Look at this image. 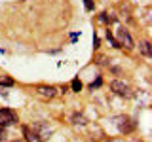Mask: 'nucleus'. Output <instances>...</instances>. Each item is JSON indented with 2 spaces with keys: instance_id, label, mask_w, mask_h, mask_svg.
<instances>
[{
  "instance_id": "nucleus-1",
  "label": "nucleus",
  "mask_w": 152,
  "mask_h": 142,
  "mask_svg": "<svg viewBox=\"0 0 152 142\" xmlns=\"http://www.w3.org/2000/svg\"><path fill=\"white\" fill-rule=\"evenodd\" d=\"M31 131H32V135H34L36 142H46L48 138H50V135H51V129L48 127V123H44V121L32 123Z\"/></svg>"
},
{
  "instance_id": "nucleus-2",
  "label": "nucleus",
  "mask_w": 152,
  "mask_h": 142,
  "mask_svg": "<svg viewBox=\"0 0 152 142\" xmlns=\"http://www.w3.org/2000/svg\"><path fill=\"white\" fill-rule=\"evenodd\" d=\"M17 123V114L12 108H0V127H10Z\"/></svg>"
},
{
  "instance_id": "nucleus-3",
  "label": "nucleus",
  "mask_w": 152,
  "mask_h": 142,
  "mask_svg": "<svg viewBox=\"0 0 152 142\" xmlns=\"http://www.w3.org/2000/svg\"><path fill=\"white\" fill-rule=\"evenodd\" d=\"M110 89L116 95H120V97H124V99H129V97H133V91H131V87L127 83H124V82H120V80H114V82H110Z\"/></svg>"
},
{
  "instance_id": "nucleus-4",
  "label": "nucleus",
  "mask_w": 152,
  "mask_h": 142,
  "mask_svg": "<svg viewBox=\"0 0 152 142\" xmlns=\"http://www.w3.org/2000/svg\"><path fill=\"white\" fill-rule=\"evenodd\" d=\"M114 123H116V127L122 133H131L135 129V121H133L131 117H127V116H118L116 120H114Z\"/></svg>"
},
{
  "instance_id": "nucleus-5",
  "label": "nucleus",
  "mask_w": 152,
  "mask_h": 142,
  "mask_svg": "<svg viewBox=\"0 0 152 142\" xmlns=\"http://www.w3.org/2000/svg\"><path fill=\"white\" fill-rule=\"evenodd\" d=\"M118 44L120 46H126L127 49H133L135 47V44H133V40H131V36H129V32L126 30V28H118Z\"/></svg>"
},
{
  "instance_id": "nucleus-6",
  "label": "nucleus",
  "mask_w": 152,
  "mask_h": 142,
  "mask_svg": "<svg viewBox=\"0 0 152 142\" xmlns=\"http://www.w3.org/2000/svg\"><path fill=\"white\" fill-rule=\"evenodd\" d=\"M36 93L40 95L42 99H53L57 95V89L53 85H40V87H36Z\"/></svg>"
},
{
  "instance_id": "nucleus-7",
  "label": "nucleus",
  "mask_w": 152,
  "mask_h": 142,
  "mask_svg": "<svg viewBox=\"0 0 152 142\" xmlns=\"http://www.w3.org/2000/svg\"><path fill=\"white\" fill-rule=\"evenodd\" d=\"M70 121H72V125H86V117L82 114H72V116H70Z\"/></svg>"
},
{
  "instance_id": "nucleus-8",
  "label": "nucleus",
  "mask_w": 152,
  "mask_h": 142,
  "mask_svg": "<svg viewBox=\"0 0 152 142\" xmlns=\"http://www.w3.org/2000/svg\"><path fill=\"white\" fill-rule=\"evenodd\" d=\"M23 135H25V140H28V142H36L34 135H32V131H31V127H23Z\"/></svg>"
},
{
  "instance_id": "nucleus-9",
  "label": "nucleus",
  "mask_w": 152,
  "mask_h": 142,
  "mask_svg": "<svg viewBox=\"0 0 152 142\" xmlns=\"http://www.w3.org/2000/svg\"><path fill=\"white\" fill-rule=\"evenodd\" d=\"M70 87H72V91H74V93L82 91V82H80L78 78H74V80H72V83H70Z\"/></svg>"
},
{
  "instance_id": "nucleus-10",
  "label": "nucleus",
  "mask_w": 152,
  "mask_h": 142,
  "mask_svg": "<svg viewBox=\"0 0 152 142\" xmlns=\"http://www.w3.org/2000/svg\"><path fill=\"white\" fill-rule=\"evenodd\" d=\"M141 53L145 57H150V44H148V42H142V44H141Z\"/></svg>"
},
{
  "instance_id": "nucleus-11",
  "label": "nucleus",
  "mask_w": 152,
  "mask_h": 142,
  "mask_svg": "<svg viewBox=\"0 0 152 142\" xmlns=\"http://www.w3.org/2000/svg\"><path fill=\"white\" fill-rule=\"evenodd\" d=\"M107 40L110 42V44H112L114 47H122L120 44H118V40H114V36H112V34H110V32H108V30H107Z\"/></svg>"
},
{
  "instance_id": "nucleus-12",
  "label": "nucleus",
  "mask_w": 152,
  "mask_h": 142,
  "mask_svg": "<svg viewBox=\"0 0 152 142\" xmlns=\"http://www.w3.org/2000/svg\"><path fill=\"white\" fill-rule=\"evenodd\" d=\"M0 85H6V87H12V85H13V80H10V78H2V80H0Z\"/></svg>"
},
{
  "instance_id": "nucleus-13",
  "label": "nucleus",
  "mask_w": 152,
  "mask_h": 142,
  "mask_svg": "<svg viewBox=\"0 0 152 142\" xmlns=\"http://www.w3.org/2000/svg\"><path fill=\"white\" fill-rule=\"evenodd\" d=\"M97 64H101V66H107V64H108V63H107V57L99 55V57H97Z\"/></svg>"
},
{
  "instance_id": "nucleus-14",
  "label": "nucleus",
  "mask_w": 152,
  "mask_h": 142,
  "mask_svg": "<svg viewBox=\"0 0 152 142\" xmlns=\"http://www.w3.org/2000/svg\"><path fill=\"white\" fill-rule=\"evenodd\" d=\"M84 6H86L88 12H91V9H93V2H91V0H84Z\"/></svg>"
},
{
  "instance_id": "nucleus-15",
  "label": "nucleus",
  "mask_w": 152,
  "mask_h": 142,
  "mask_svg": "<svg viewBox=\"0 0 152 142\" xmlns=\"http://www.w3.org/2000/svg\"><path fill=\"white\" fill-rule=\"evenodd\" d=\"M99 85H101V78H99V80H97V82H95V83H91V85H89V89H91V91H93V89H95V87H99Z\"/></svg>"
},
{
  "instance_id": "nucleus-16",
  "label": "nucleus",
  "mask_w": 152,
  "mask_h": 142,
  "mask_svg": "<svg viewBox=\"0 0 152 142\" xmlns=\"http://www.w3.org/2000/svg\"><path fill=\"white\" fill-rule=\"evenodd\" d=\"M4 129H6V127H2V129H0V140L6 138V131H4Z\"/></svg>"
}]
</instances>
